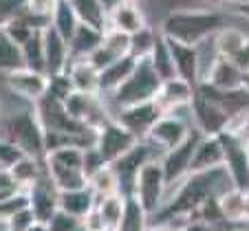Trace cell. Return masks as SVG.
I'll return each instance as SVG.
<instances>
[{"mask_svg":"<svg viewBox=\"0 0 249 231\" xmlns=\"http://www.w3.org/2000/svg\"><path fill=\"white\" fill-rule=\"evenodd\" d=\"M227 27L225 16L214 9H177L170 11L161 22L159 33L165 40H174L190 47H201Z\"/></svg>","mask_w":249,"mask_h":231,"instance_id":"6da1fadb","label":"cell"},{"mask_svg":"<svg viewBox=\"0 0 249 231\" xmlns=\"http://www.w3.org/2000/svg\"><path fill=\"white\" fill-rule=\"evenodd\" d=\"M0 139L18 146L27 156L44 159V128L36 110H20L0 121Z\"/></svg>","mask_w":249,"mask_h":231,"instance_id":"7a4b0ae2","label":"cell"},{"mask_svg":"<svg viewBox=\"0 0 249 231\" xmlns=\"http://www.w3.org/2000/svg\"><path fill=\"white\" fill-rule=\"evenodd\" d=\"M163 84L157 71L152 68L150 60H139L135 66V71L130 73L126 82L115 90L113 95H108L113 99V104L117 110L128 108V106H135V104H143V101H152V99L159 95V88Z\"/></svg>","mask_w":249,"mask_h":231,"instance_id":"3957f363","label":"cell"},{"mask_svg":"<svg viewBox=\"0 0 249 231\" xmlns=\"http://www.w3.org/2000/svg\"><path fill=\"white\" fill-rule=\"evenodd\" d=\"M190 113H192L194 128H198L205 137H218L221 132L227 130V123L231 119L221 104V93L207 84L196 86Z\"/></svg>","mask_w":249,"mask_h":231,"instance_id":"277c9868","label":"cell"},{"mask_svg":"<svg viewBox=\"0 0 249 231\" xmlns=\"http://www.w3.org/2000/svg\"><path fill=\"white\" fill-rule=\"evenodd\" d=\"M132 196L139 200V205L146 209L150 218L161 209L163 200L168 198V183H165L163 167H161L159 159L146 163L139 170L135 185H132Z\"/></svg>","mask_w":249,"mask_h":231,"instance_id":"5b68a950","label":"cell"},{"mask_svg":"<svg viewBox=\"0 0 249 231\" xmlns=\"http://www.w3.org/2000/svg\"><path fill=\"white\" fill-rule=\"evenodd\" d=\"M137 143H139V139H137L135 134H130L119 121L108 119L102 128L95 130V146L93 148L97 150V154L102 156L104 163L113 165L115 161L122 159L128 150H132Z\"/></svg>","mask_w":249,"mask_h":231,"instance_id":"8992f818","label":"cell"},{"mask_svg":"<svg viewBox=\"0 0 249 231\" xmlns=\"http://www.w3.org/2000/svg\"><path fill=\"white\" fill-rule=\"evenodd\" d=\"M201 137H203V132L198 130V128H192L183 143H179L177 148H172V150L161 154L159 161H161V167H163V176H165V183H168V189H172L174 185L181 183V181L190 174V163H192L194 150H196Z\"/></svg>","mask_w":249,"mask_h":231,"instance_id":"52a82bcc","label":"cell"},{"mask_svg":"<svg viewBox=\"0 0 249 231\" xmlns=\"http://www.w3.org/2000/svg\"><path fill=\"white\" fill-rule=\"evenodd\" d=\"M157 152L159 150H157L152 143L139 141L132 150H128L122 159H117L113 165H110V167L115 170V174H117V179H119V187H122L124 196H130L132 194V185H135V179H137V174H139L141 167H143L146 163H150V161L159 159Z\"/></svg>","mask_w":249,"mask_h":231,"instance_id":"ba28073f","label":"cell"},{"mask_svg":"<svg viewBox=\"0 0 249 231\" xmlns=\"http://www.w3.org/2000/svg\"><path fill=\"white\" fill-rule=\"evenodd\" d=\"M192 128H194L192 123H190L188 119L181 117L179 113H165L163 117H161L159 121L152 126L150 134H148L143 141L152 143V146H155L157 150L163 154V152L177 148L179 143H183Z\"/></svg>","mask_w":249,"mask_h":231,"instance_id":"9c48e42d","label":"cell"},{"mask_svg":"<svg viewBox=\"0 0 249 231\" xmlns=\"http://www.w3.org/2000/svg\"><path fill=\"white\" fill-rule=\"evenodd\" d=\"M161 117H163V110H161L159 104L152 99V101H143V104H135V106L117 110V115H115L113 119L122 123L139 141H143V139L150 134L152 126H155Z\"/></svg>","mask_w":249,"mask_h":231,"instance_id":"30bf717a","label":"cell"},{"mask_svg":"<svg viewBox=\"0 0 249 231\" xmlns=\"http://www.w3.org/2000/svg\"><path fill=\"white\" fill-rule=\"evenodd\" d=\"M201 84L212 86L218 93H236V90L247 88V75L231 60L218 55L205 71Z\"/></svg>","mask_w":249,"mask_h":231,"instance_id":"8fae6325","label":"cell"},{"mask_svg":"<svg viewBox=\"0 0 249 231\" xmlns=\"http://www.w3.org/2000/svg\"><path fill=\"white\" fill-rule=\"evenodd\" d=\"M172 55L174 66V77L188 82L192 86H198L201 82V55H198V47H190V44H181L174 40H165Z\"/></svg>","mask_w":249,"mask_h":231,"instance_id":"7c38bea8","label":"cell"},{"mask_svg":"<svg viewBox=\"0 0 249 231\" xmlns=\"http://www.w3.org/2000/svg\"><path fill=\"white\" fill-rule=\"evenodd\" d=\"M42 53H44V73H47V77L66 73V68L71 64L69 42L51 27L42 29Z\"/></svg>","mask_w":249,"mask_h":231,"instance_id":"4fadbf2b","label":"cell"},{"mask_svg":"<svg viewBox=\"0 0 249 231\" xmlns=\"http://www.w3.org/2000/svg\"><path fill=\"white\" fill-rule=\"evenodd\" d=\"M27 194H29V209L33 212L36 220L47 225V222L55 216L57 209H60L57 207V189L53 187L49 176L42 174V179L36 185H31V187L27 189Z\"/></svg>","mask_w":249,"mask_h":231,"instance_id":"5bb4252c","label":"cell"},{"mask_svg":"<svg viewBox=\"0 0 249 231\" xmlns=\"http://www.w3.org/2000/svg\"><path fill=\"white\" fill-rule=\"evenodd\" d=\"M7 80V86L14 90L18 97L27 99L31 104H36L38 99L44 97L47 93V80L49 77L44 73H38V71H31V68H18V71H11L5 75Z\"/></svg>","mask_w":249,"mask_h":231,"instance_id":"9a60e30c","label":"cell"},{"mask_svg":"<svg viewBox=\"0 0 249 231\" xmlns=\"http://www.w3.org/2000/svg\"><path fill=\"white\" fill-rule=\"evenodd\" d=\"M194 90L196 86L188 84V82L179 80V77H172V80H165L159 88V95L155 97V101L159 104V108L165 113H177L181 108H188L192 104Z\"/></svg>","mask_w":249,"mask_h":231,"instance_id":"2e32d148","label":"cell"},{"mask_svg":"<svg viewBox=\"0 0 249 231\" xmlns=\"http://www.w3.org/2000/svg\"><path fill=\"white\" fill-rule=\"evenodd\" d=\"M218 167H225V150H223L221 139L203 134L190 163V174H203Z\"/></svg>","mask_w":249,"mask_h":231,"instance_id":"e0dca14e","label":"cell"},{"mask_svg":"<svg viewBox=\"0 0 249 231\" xmlns=\"http://www.w3.org/2000/svg\"><path fill=\"white\" fill-rule=\"evenodd\" d=\"M146 16L141 11V7L137 2H130V0H124L122 5H117L113 11L108 14V29H117L122 33H132L146 29Z\"/></svg>","mask_w":249,"mask_h":231,"instance_id":"ac0fdd59","label":"cell"},{"mask_svg":"<svg viewBox=\"0 0 249 231\" xmlns=\"http://www.w3.org/2000/svg\"><path fill=\"white\" fill-rule=\"evenodd\" d=\"M137 62L139 60H135L132 55H124L115 60L110 66H106L104 71H99V95H113L130 77Z\"/></svg>","mask_w":249,"mask_h":231,"instance_id":"d6986e66","label":"cell"},{"mask_svg":"<svg viewBox=\"0 0 249 231\" xmlns=\"http://www.w3.org/2000/svg\"><path fill=\"white\" fill-rule=\"evenodd\" d=\"M97 205L93 189L84 187V189H73V192H57V207L62 212L71 214V216L84 220Z\"/></svg>","mask_w":249,"mask_h":231,"instance_id":"ffe728a7","label":"cell"},{"mask_svg":"<svg viewBox=\"0 0 249 231\" xmlns=\"http://www.w3.org/2000/svg\"><path fill=\"white\" fill-rule=\"evenodd\" d=\"M223 218L227 222H247L249 225V189L231 187L223 196H218Z\"/></svg>","mask_w":249,"mask_h":231,"instance_id":"44dd1931","label":"cell"},{"mask_svg":"<svg viewBox=\"0 0 249 231\" xmlns=\"http://www.w3.org/2000/svg\"><path fill=\"white\" fill-rule=\"evenodd\" d=\"M66 73H69V80L73 84V90L86 95H99V73L89 64V60L71 62Z\"/></svg>","mask_w":249,"mask_h":231,"instance_id":"7402d4cb","label":"cell"},{"mask_svg":"<svg viewBox=\"0 0 249 231\" xmlns=\"http://www.w3.org/2000/svg\"><path fill=\"white\" fill-rule=\"evenodd\" d=\"M104 33L97 31L93 27H86V24H80L77 31L73 33V38L69 40V53H71V62L75 60H89V55L95 51V49L102 44Z\"/></svg>","mask_w":249,"mask_h":231,"instance_id":"603a6c76","label":"cell"},{"mask_svg":"<svg viewBox=\"0 0 249 231\" xmlns=\"http://www.w3.org/2000/svg\"><path fill=\"white\" fill-rule=\"evenodd\" d=\"M73 11H75L80 24H86V27H93L97 31H106L108 29V14L102 7L99 0H69Z\"/></svg>","mask_w":249,"mask_h":231,"instance_id":"cb8c5ba5","label":"cell"},{"mask_svg":"<svg viewBox=\"0 0 249 231\" xmlns=\"http://www.w3.org/2000/svg\"><path fill=\"white\" fill-rule=\"evenodd\" d=\"M249 40V35L243 31V29L238 27H223L221 31L212 38V44H214V49H216V53L221 57H227V60H231V57L236 55V53L240 51V49L245 47V42Z\"/></svg>","mask_w":249,"mask_h":231,"instance_id":"d4e9b609","label":"cell"},{"mask_svg":"<svg viewBox=\"0 0 249 231\" xmlns=\"http://www.w3.org/2000/svg\"><path fill=\"white\" fill-rule=\"evenodd\" d=\"M150 227V216L148 212L139 205L135 196H126V203H124V214L119 225L115 227V231H148Z\"/></svg>","mask_w":249,"mask_h":231,"instance_id":"484cf974","label":"cell"},{"mask_svg":"<svg viewBox=\"0 0 249 231\" xmlns=\"http://www.w3.org/2000/svg\"><path fill=\"white\" fill-rule=\"evenodd\" d=\"M40 159H33V156H22L14 167H9V176L14 181V185L18 189H24L27 192L31 185H36L40 179H42V172H40V165H38Z\"/></svg>","mask_w":249,"mask_h":231,"instance_id":"4316f807","label":"cell"},{"mask_svg":"<svg viewBox=\"0 0 249 231\" xmlns=\"http://www.w3.org/2000/svg\"><path fill=\"white\" fill-rule=\"evenodd\" d=\"M89 187L93 189L95 198H106V196H115V194H122V187H119V179L115 174V170L110 165H104L97 172L89 176Z\"/></svg>","mask_w":249,"mask_h":231,"instance_id":"83f0119b","label":"cell"},{"mask_svg":"<svg viewBox=\"0 0 249 231\" xmlns=\"http://www.w3.org/2000/svg\"><path fill=\"white\" fill-rule=\"evenodd\" d=\"M49 27L55 29V31L60 33L66 42L73 38V33H75L77 27H80V20H77V16H75V11H73V7H71L69 0H60V2H57L55 11H53V16H51V24H49Z\"/></svg>","mask_w":249,"mask_h":231,"instance_id":"f1b7e54d","label":"cell"},{"mask_svg":"<svg viewBox=\"0 0 249 231\" xmlns=\"http://www.w3.org/2000/svg\"><path fill=\"white\" fill-rule=\"evenodd\" d=\"M124 203H126V196H124V194H115V196L99 198L97 205H95V209H97V214L102 216V222L106 225L108 231H115V227L122 220Z\"/></svg>","mask_w":249,"mask_h":231,"instance_id":"f546056e","label":"cell"},{"mask_svg":"<svg viewBox=\"0 0 249 231\" xmlns=\"http://www.w3.org/2000/svg\"><path fill=\"white\" fill-rule=\"evenodd\" d=\"M22 66H24L22 49L7 35L5 29H0V71L7 75V73H11V71L22 68Z\"/></svg>","mask_w":249,"mask_h":231,"instance_id":"4dcf8cb0","label":"cell"},{"mask_svg":"<svg viewBox=\"0 0 249 231\" xmlns=\"http://www.w3.org/2000/svg\"><path fill=\"white\" fill-rule=\"evenodd\" d=\"M150 64L152 68L157 71V75L161 77V80H172L174 77V66H172V55H170V49H168V42H165V38L159 33V40H157L155 49H152L150 53Z\"/></svg>","mask_w":249,"mask_h":231,"instance_id":"1f68e13d","label":"cell"},{"mask_svg":"<svg viewBox=\"0 0 249 231\" xmlns=\"http://www.w3.org/2000/svg\"><path fill=\"white\" fill-rule=\"evenodd\" d=\"M22 62L24 68H31V71L44 73V53H42V31L33 33L31 38L22 44ZM47 75V73H44Z\"/></svg>","mask_w":249,"mask_h":231,"instance_id":"d6a6232c","label":"cell"},{"mask_svg":"<svg viewBox=\"0 0 249 231\" xmlns=\"http://www.w3.org/2000/svg\"><path fill=\"white\" fill-rule=\"evenodd\" d=\"M157 40H159V31H155V29H150V27L132 33L130 35V55L135 57V60H146V57H150Z\"/></svg>","mask_w":249,"mask_h":231,"instance_id":"836d02e7","label":"cell"},{"mask_svg":"<svg viewBox=\"0 0 249 231\" xmlns=\"http://www.w3.org/2000/svg\"><path fill=\"white\" fill-rule=\"evenodd\" d=\"M102 47H106L117 57L130 55V35L117 31V29H106V31H104V38H102Z\"/></svg>","mask_w":249,"mask_h":231,"instance_id":"e575fe53","label":"cell"},{"mask_svg":"<svg viewBox=\"0 0 249 231\" xmlns=\"http://www.w3.org/2000/svg\"><path fill=\"white\" fill-rule=\"evenodd\" d=\"M73 93V84L69 80V73H60V75H49L47 80V97L55 99V101H62L64 104V99Z\"/></svg>","mask_w":249,"mask_h":231,"instance_id":"d590c367","label":"cell"},{"mask_svg":"<svg viewBox=\"0 0 249 231\" xmlns=\"http://www.w3.org/2000/svg\"><path fill=\"white\" fill-rule=\"evenodd\" d=\"M57 2L60 0H27V14L33 16V18H38L40 22H47L51 24V16L55 11Z\"/></svg>","mask_w":249,"mask_h":231,"instance_id":"8d00e7d4","label":"cell"},{"mask_svg":"<svg viewBox=\"0 0 249 231\" xmlns=\"http://www.w3.org/2000/svg\"><path fill=\"white\" fill-rule=\"evenodd\" d=\"M47 225H49V231H80L82 229L80 218L71 216V214L62 212V209H57L55 216H53Z\"/></svg>","mask_w":249,"mask_h":231,"instance_id":"74e56055","label":"cell"},{"mask_svg":"<svg viewBox=\"0 0 249 231\" xmlns=\"http://www.w3.org/2000/svg\"><path fill=\"white\" fill-rule=\"evenodd\" d=\"M22 156H27L18 146H14L11 141H5V139H0V167L2 170H9L18 163Z\"/></svg>","mask_w":249,"mask_h":231,"instance_id":"f35d334b","label":"cell"},{"mask_svg":"<svg viewBox=\"0 0 249 231\" xmlns=\"http://www.w3.org/2000/svg\"><path fill=\"white\" fill-rule=\"evenodd\" d=\"M33 222H38V220H36V216H33V212H31L29 207L20 209L18 214H14V216L9 218L11 231H27L29 227L33 225Z\"/></svg>","mask_w":249,"mask_h":231,"instance_id":"ab89813d","label":"cell"},{"mask_svg":"<svg viewBox=\"0 0 249 231\" xmlns=\"http://www.w3.org/2000/svg\"><path fill=\"white\" fill-rule=\"evenodd\" d=\"M231 62L238 66V68L245 73V75H249V40L245 42V47L240 49V51L236 53L234 57H231Z\"/></svg>","mask_w":249,"mask_h":231,"instance_id":"60d3db41","label":"cell"},{"mask_svg":"<svg viewBox=\"0 0 249 231\" xmlns=\"http://www.w3.org/2000/svg\"><path fill=\"white\" fill-rule=\"evenodd\" d=\"M179 231H218V229L214 225H207V222L198 220V218H192V220L185 222Z\"/></svg>","mask_w":249,"mask_h":231,"instance_id":"b9f144b4","label":"cell"},{"mask_svg":"<svg viewBox=\"0 0 249 231\" xmlns=\"http://www.w3.org/2000/svg\"><path fill=\"white\" fill-rule=\"evenodd\" d=\"M148 231H179V229H177V227H172V225H165V222H157V225L148 227Z\"/></svg>","mask_w":249,"mask_h":231,"instance_id":"7bdbcfd3","label":"cell"},{"mask_svg":"<svg viewBox=\"0 0 249 231\" xmlns=\"http://www.w3.org/2000/svg\"><path fill=\"white\" fill-rule=\"evenodd\" d=\"M99 2H102V7L106 9V14H110V11H113L117 5H122L124 0H99Z\"/></svg>","mask_w":249,"mask_h":231,"instance_id":"ee69618b","label":"cell"},{"mask_svg":"<svg viewBox=\"0 0 249 231\" xmlns=\"http://www.w3.org/2000/svg\"><path fill=\"white\" fill-rule=\"evenodd\" d=\"M223 2L231 7H240V9H247L249 7V0H223Z\"/></svg>","mask_w":249,"mask_h":231,"instance_id":"f6af8a7d","label":"cell"},{"mask_svg":"<svg viewBox=\"0 0 249 231\" xmlns=\"http://www.w3.org/2000/svg\"><path fill=\"white\" fill-rule=\"evenodd\" d=\"M27 231H49V225H44V222H33Z\"/></svg>","mask_w":249,"mask_h":231,"instance_id":"bcb514c9","label":"cell"},{"mask_svg":"<svg viewBox=\"0 0 249 231\" xmlns=\"http://www.w3.org/2000/svg\"><path fill=\"white\" fill-rule=\"evenodd\" d=\"M0 231H11V225L7 218H0Z\"/></svg>","mask_w":249,"mask_h":231,"instance_id":"7dc6e473","label":"cell"},{"mask_svg":"<svg viewBox=\"0 0 249 231\" xmlns=\"http://www.w3.org/2000/svg\"><path fill=\"white\" fill-rule=\"evenodd\" d=\"M201 2H205L207 7H214V5H223V0H201Z\"/></svg>","mask_w":249,"mask_h":231,"instance_id":"c3c4849f","label":"cell"},{"mask_svg":"<svg viewBox=\"0 0 249 231\" xmlns=\"http://www.w3.org/2000/svg\"><path fill=\"white\" fill-rule=\"evenodd\" d=\"M231 231H249V229H231Z\"/></svg>","mask_w":249,"mask_h":231,"instance_id":"681fc988","label":"cell"},{"mask_svg":"<svg viewBox=\"0 0 249 231\" xmlns=\"http://www.w3.org/2000/svg\"><path fill=\"white\" fill-rule=\"evenodd\" d=\"M247 88H249V75H247Z\"/></svg>","mask_w":249,"mask_h":231,"instance_id":"f907efd6","label":"cell"},{"mask_svg":"<svg viewBox=\"0 0 249 231\" xmlns=\"http://www.w3.org/2000/svg\"><path fill=\"white\" fill-rule=\"evenodd\" d=\"M130 2H139V0H130Z\"/></svg>","mask_w":249,"mask_h":231,"instance_id":"816d5d0a","label":"cell"},{"mask_svg":"<svg viewBox=\"0 0 249 231\" xmlns=\"http://www.w3.org/2000/svg\"><path fill=\"white\" fill-rule=\"evenodd\" d=\"M247 152H249V148H247ZM247 161H249V156H247Z\"/></svg>","mask_w":249,"mask_h":231,"instance_id":"f5cc1de1","label":"cell"},{"mask_svg":"<svg viewBox=\"0 0 249 231\" xmlns=\"http://www.w3.org/2000/svg\"><path fill=\"white\" fill-rule=\"evenodd\" d=\"M0 172H2V167H0Z\"/></svg>","mask_w":249,"mask_h":231,"instance_id":"db71d44e","label":"cell"},{"mask_svg":"<svg viewBox=\"0 0 249 231\" xmlns=\"http://www.w3.org/2000/svg\"><path fill=\"white\" fill-rule=\"evenodd\" d=\"M247 11H249V7H247Z\"/></svg>","mask_w":249,"mask_h":231,"instance_id":"11a10c76","label":"cell"}]
</instances>
